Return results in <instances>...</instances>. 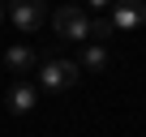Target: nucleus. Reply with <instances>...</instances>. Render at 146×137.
Returning a JSON list of instances; mask_svg holds the SVG:
<instances>
[{"label": "nucleus", "mask_w": 146, "mask_h": 137, "mask_svg": "<svg viewBox=\"0 0 146 137\" xmlns=\"http://www.w3.org/2000/svg\"><path fill=\"white\" fill-rule=\"evenodd\" d=\"M78 77H82L78 60H64V56H52V60H43V68H39V86H43V90H73Z\"/></svg>", "instance_id": "obj_1"}, {"label": "nucleus", "mask_w": 146, "mask_h": 137, "mask_svg": "<svg viewBox=\"0 0 146 137\" xmlns=\"http://www.w3.org/2000/svg\"><path fill=\"white\" fill-rule=\"evenodd\" d=\"M86 26H90V17H86L82 5H60L52 13V30L60 39H69V43H86Z\"/></svg>", "instance_id": "obj_2"}, {"label": "nucleus", "mask_w": 146, "mask_h": 137, "mask_svg": "<svg viewBox=\"0 0 146 137\" xmlns=\"http://www.w3.org/2000/svg\"><path fill=\"white\" fill-rule=\"evenodd\" d=\"M5 5H9L5 13L17 30H39L47 22V0H5Z\"/></svg>", "instance_id": "obj_3"}, {"label": "nucleus", "mask_w": 146, "mask_h": 137, "mask_svg": "<svg viewBox=\"0 0 146 137\" xmlns=\"http://www.w3.org/2000/svg\"><path fill=\"white\" fill-rule=\"evenodd\" d=\"M112 30H142L146 26V0H116V9H112Z\"/></svg>", "instance_id": "obj_4"}, {"label": "nucleus", "mask_w": 146, "mask_h": 137, "mask_svg": "<svg viewBox=\"0 0 146 137\" xmlns=\"http://www.w3.org/2000/svg\"><path fill=\"white\" fill-rule=\"evenodd\" d=\"M35 103H39V90L17 77V82L9 86V111H13V116H26V111H35Z\"/></svg>", "instance_id": "obj_5"}, {"label": "nucleus", "mask_w": 146, "mask_h": 137, "mask_svg": "<svg viewBox=\"0 0 146 137\" xmlns=\"http://www.w3.org/2000/svg\"><path fill=\"white\" fill-rule=\"evenodd\" d=\"M5 64H9V73H17V77H26L30 68L39 64V56H35L30 47H22V43H13V47L5 51Z\"/></svg>", "instance_id": "obj_6"}, {"label": "nucleus", "mask_w": 146, "mask_h": 137, "mask_svg": "<svg viewBox=\"0 0 146 137\" xmlns=\"http://www.w3.org/2000/svg\"><path fill=\"white\" fill-rule=\"evenodd\" d=\"M108 64H112V56H108V47H103V43H86V47H82V56H78V68H90V73H103Z\"/></svg>", "instance_id": "obj_7"}, {"label": "nucleus", "mask_w": 146, "mask_h": 137, "mask_svg": "<svg viewBox=\"0 0 146 137\" xmlns=\"http://www.w3.org/2000/svg\"><path fill=\"white\" fill-rule=\"evenodd\" d=\"M112 34H116V30H112V22H108V17H99V22H90V26H86V43H108Z\"/></svg>", "instance_id": "obj_8"}, {"label": "nucleus", "mask_w": 146, "mask_h": 137, "mask_svg": "<svg viewBox=\"0 0 146 137\" xmlns=\"http://www.w3.org/2000/svg\"><path fill=\"white\" fill-rule=\"evenodd\" d=\"M108 5H116V0H90V9H108Z\"/></svg>", "instance_id": "obj_9"}, {"label": "nucleus", "mask_w": 146, "mask_h": 137, "mask_svg": "<svg viewBox=\"0 0 146 137\" xmlns=\"http://www.w3.org/2000/svg\"><path fill=\"white\" fill-rule=\"evenodd\" d=\"M0 22H5V5H0Z\"/></svg>", "instance_id": "obj_10"}]
</instances>
